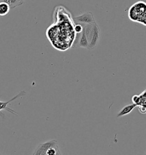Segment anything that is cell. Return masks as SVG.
I'll return each instance as SVG.
<instances>
[{
  "instance_id": "1",
  "label": "cell",
  "mask_w": 146,
  "mask_h": 155,
  "mask_svg": "<svg viewBox=\"0 0 146 155\" xmlns=\"http://www.w3.org/2000/svg\"><path fill=\"white\" fill-rule=\"evenodd\" d=\"M130 20L146 26V4L139 1L132 5L128 11Z\"/></svg>"
},
{
  "instance_id": "2",
  "label": "cell",
  "mask_w": 146,
  "mask_h": 155,
  "mask_svg": "<svg viewBox=\"0 0 146 155\" xmlns=\"http://www.w3.org/2000/svg\"><path fill=\"white\" fill-rule=\"evenodd\" d=\"M57 141L55 140H51L49 141H46L45 143L40 144L37 146L33 155H47V153L53 147L58 146Z\"/></svg>"
},
{
  "instance_id": "3",
  "label": "cell",
  "mask_w": 146,
  "mask_h": 155,
  "mask_svg": "<svg viewBox=\"0 0 146 155\" xmlns=\"http://www.w3.org/2000/svg\"><path fill=\"white\" fill-rule=\"evenodd\" d=\"M100 39V30L97 24L94 23L93 32L91 35V38L89 41V46L88 49H94L97 46Z\"/></svg>"
},
{
  "instance_id": "4",
  "label": "cell",
  "mask_w": 146,
  "mask_h": 155,
  "mask_svg": "<svg viewBox=\"0 0 146 155\" xmlns=\"http://www.w3.org/2000/svg\"><path fill=\"white\" fill-rule=\"evenodd\" d=\"M26 94V92L24 91L19 92L18 94H17L16 96L13 97L12 99H10V100L6 102H3V101H0V112L1 111L3 110H6L9 111V113H12V114H14V115H18V114L14 111L13 110L10 109L9 107H8V105H9V104H10L11 102H12L14 100H16L17 98H19L20 97H22L23 96H25Z\"/></svg>"
},
{
  "instance_id": "5",
  "label": "cell",
  "mask_w": 146,
  "mask_h": 155,
  "mask_svg": "<svg viewBox=\"0 0 146 155\" xmlns=\"http://www.w3.org/2000/svg\"><path fill=\"white\" fill-rule=\"evenodd\" d=\"M74 20L76 22L79 23L89 24V23H95L92 14L90 13H86L82 14L80 16L74 18Z\"/></svg>"
},
{
  "instance_id": "6",
  "label": "cell",
  "mask_w": 146,
  "mask_h": 155,
  "mask_svg": "<svg viewBox=\"0 0 146 155\" xmlns=\"http://www.w3.org/2000/svg\"><path fill=\"white\" fill-rule=\"evenodd\" d=\"M137 106V105L134 104V103L132 104H130V105L125 106L120 110V111L117 114V118H120V117H122L130 114Z\"/></svg>"
},
{
  "instance_id": "7",
  "label": "cell",
  "mask_w": 146,
  "mask_h": 155,
  "mask_svg": "<svg viewBox=\"0 0 146 155\" xmlns=\"http://www.w3.org/2000/svg\"><path fill=\"white\" fill-rule=\"evenodd\" d=\"M83 26V30L82 32L81 37L80 38V40L79 41L78 47H82V48H89V42L88 41L85 32V27H84V23H82Z\"/></svg>"
},
{
  "instance_id": "8",
  "label": "cell",
  "mask_w": 146,
  "mask_h": 155,
  "mask_svg": "<svg viewBox=\"0 0 146 155\" xmlns=\"http://www.w3.org/2000/svg\"><path fill=\"white\" fill-rule=\"evenodd\" d=\"M10 6L3 1L0 2V16H5L9 13Z\"/></svg>"
},
{
  "instance_id": "9",
  "label": "cell",
  "mask_w": 146,
  "mask_h": 155,
  "mask_svg": "<svg viewBox=\"0 0 146 155\" xmlns=\"http://www.w3.org/2000/svg\"><path fill=\"white\" fill-rule=\"evenodd\" d=\"M132 101L134 104H136L137 106L141 104V97L138 95H134L132 97Z\"/></svg>"
},
{
  "instance_id": "10",
  "label": "cell",
  "mask_w": 146,
  "mask_h": 155,
  "mask_svg": "<svg viewBox=\"0 0 146 155\" xmlns=\"http://www.w3.org/2000/svg\"><path fill=\"white\" fill-rule=\"evenodd\" d=\"M22 5L19 0H10V8L11 9H14V8Z\"/></svg>"
},
{
  "instance_id": "11",
  "label": "cell",
  "mask_w": 146,
  "mask_h": 155,
  "mask_svg": "<svg viewBox=\"0 0 146 155\" xmlns=\"http://www.w3.org/2000/svg\"><path fill=\"white\" fill-rule=\"evenodd\" d=\"M74 30H75V31L76 33H82L83 30V26L82 23L77 24L75 26Z\"/></svg>"
},
{
  "instance_id": "12",
  "label": "cell",
  "mask_w": 146,
  "mask_h": 155,
  "mask_svg": "<svg viewBox=\"0 0 146 155\" xmlns=\"http://www.w3.org/2000/svg\"><path fill=\"white\" fill-rule=\"evenodd\" d=\"M139 111L142 114H146V107L144 106H141L139 108Z\"/></svg>"
},
{
  "instance_id": "13",
  "label": "cell",
  "mask_w": 146,
  "mask_h": 155,
  "mask_svg": "<svg viewBox=\"0 0 146 155\" xmlns=\"http://www.w3.org/2000/svg\"><path fill=\"white\" fill-rule=\"evenodd\" d=\"M140 96L141 97V98H146V91H143V92L141 93V94L140 95Z\"/></svg>"
},
{
  "instance_id": "14",
  "label": "cell",
  "mask_w": 146,
  "mask_h": 155,
  "mask_svg": "<svg viewBox=\"0 0 146 155\" xmlns=\"http://www.w3.org/2000/svg\"><path fill=\"white\" fill-rule=\"evenodd\" d=\"M2 1L5 2L8 4L9 5H10V0H2Z\"/></svg>"
},
{
  "instance_id": "15",
  "label": "cell",
  "mask_w": 146,
  "mask_h": 155,
  "mask_svg": "<svg viewBox=\"0 0 146 155\" xmlns=\"http://www.w3.org/2000/svg\"><path fill=\"white\" fill-rule=\"evenodd\" d=\"M19 1H20L21 3L23 4V1H24V0H19Z\"/></svg>"
},
{
  "instance_id": "16",
  "label": "cell",
  "mask_w": 146,
  "mask_h": 155,
  "mask_svg": "<svg viewBox=\"0 0 146 155\" xmlns=\"http://www.w3.org/2000/svg\"><path fill=\"white\" fill-rule=\"evenodd\" d=\"M2 1V0H0V2H1Z\"/></svg>"
},
{
  "instance_id": "17",
  "label": "cell",
  "mask_w": 146,
  "mask_h": 155,
  "mask_svg": "<svg viewBox=\"0 0 146 155\" xmlns=\"http://www.w3.org/2000/svg\"><path fill=\"white\" fill-rule=\"evenodd\" d=\"M145 91H146V90H145Z\"/></svg>"
}]
</instances>
